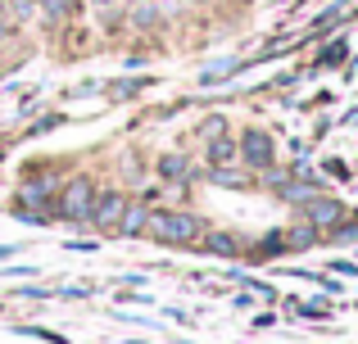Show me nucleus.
I'll list each match as a JSON object with an SVG mask.
<instances>
[{"instance_id":"nucleus-1","label":"nucleus","mask_w":358,"mask_h":344,"mask_svg":"<svg viewBox=\"0 0 358 344\" xmlns=\"http://www.w3.org/2000/svg\"><path fill=\"white\" fill-rule=\"evenodd\" d=\"M150 231H155L159 240H173V245H195L200 240V218H191V213H155V218L145 222Z\"/></svg>"},{"instance_id":"nucleus-2","label":"nucleus","mask_w":358,"mask_h":344,"mask_svg":"<svg viewBox=\"0 0 358 344\" xmlns=\"http://www.w3.org/2000/svg\"><path fill=\"white\" fill-rule=\"evenodd\" d=\"M91 204H96V186H91L87 177H78V181H69V190H64L59 213L64 218H91Z\"/></svg>"},{"instance_id":"nucleus-3","label":"nucleus","mask_w":358,"mask_h":344,"mask_svg":"<svg viewBox=\"0 0 358 344\" xmlns=\"http://www.w3.org/2000/svg\"><path fill=\"white\" fill-rule=\"evenodd\" d=\"M122 209H127V195H118V190H109V195H96V204H91V218L87 222H96V227H118V218H122Z\"/></svg>"},{"instance_id":"nucleus-4","label":"nucleus","mask_w":358,"mask_h":344,"mask_svg":"<svg viewBox=\"0 0 358 344\" xmlns=\"http://www.w3.org/2000/svg\"><path fill=\"white\" fill-rule=\"evenodd\" d=\"M236 150L245 154V163H254V168H268L272 163V141L263 132H245V141L236 145Z\"/></svg>"},{"instance_id":"nucleus-5","label":"nucleus","mask_w":358,"mask_h":344,"mask_svg":"<svg viewBox=\"0 0 358 344\" xmlns=\"http://www.w3.org/2000/svg\"><path fill=\"white\" fill-rule=\"evenodd\" d=\"M145 222H150V209H145V204H127V209H122V218H118V231H122V236H141V231H145Z\"/></svg>"},{"instance_id":"nucleus-6","label":"nucleus","mask_w":358,"mask_h":344,"mask_svg":"<svg viewBox=\"0 0 358 344\" xmlns=\"http://www.w3.org/2000/svg\"><path fill=\"white\" fill-rule=\"evenodd\" d=\"M308 222H317V227H336V222H341V204H336V200H308Z\"/></svg>"},{"instance_id":"nucleus-7","label":"nucleus","mask_w":358,"mask_h":344,"mask_svg":"<svg viewBox=\"0 0 358 344\" xmlns=\"http://www.w3.org/2000/svg\"><path fill=\"white\" fill-rule=\"evenodd\" d=\"M159 172H164L168 181H182V177H186V159H182V154H168V159H159Z\"/></svg>"},{"instance_id":"nucleus-8","label":"nucleus","mask_w":358,"mask_h":344,"mask_svg":"<svg viewBox=\"0 0 358 344\" xmlns=\"http://www.w3.org/2000/svg\"><path fill=\"white\" fill-rule=\"evenodd\" d=\"M204 249H213V254H236V240H231L227 231H213V236L204 240Z\"/></svg>"},{"instance_id":"nucleus-9","label":"nucleus","mask_w":358,"mask_h":344,"mask_svg":"<svg viewBox=\"0 0 358 344\" xmlns=\"http://www.w3.org/2000/svg\"><path fill=\"white\" fill-rule=\"evenodd\" d=\"M231 154H236V145H231V141H213L209 145V163H231Z\"/></svg>"},{"instance_id":"nucleus-10","label":"nucleus","mask_w":358,"mask_h":344,"mask_svg":"<svg viewBox=\"0 0 358 344\" xmlns=\"http://www.w3.org/2000/svg\"><path fill=\"white\" fill-rule=\"evenodd\" d=\"M41 200H45V186H36V181L23 186V204H41Z\"/></svg>"},{"instance_id":"nucleus-11","label":"nucleus","mask_w":358,"mask_h":344,"mask_svg":"<svg viewBox=\"0 0 358 344\" xmlns=\"http://www.w3.org/2000/svg\"><path fill=\"white\" fill-rule=\"evenodd\" d=\"M286 245H295V249H308V245H313V236H308V227H299V231H295V236H290V240H286Z\"/></svg>"},{"instance_id":"nucleus-12","label":"nucleus","mask_w":358,"mask_h":344,"mask_svg":"<svg viewBox=\"0 0 358 344\" xmlns=\"http://www.w3.org/2000/svg\"><path fill=\"white\" fill-rule=\"evenodd\" d=\"M341 59H345V41H336V45H331V50H327V54H322V63H341Z\"/></svg>"},{"instance_id":"nucleus-13","label":"nucleus","mask_w":358,"mask_h":344,"mask_svg":"<svg viewBox=\"0 0 358 344\" xmlns=\"http://www.w3.org/2000/svg\"><path fill=\"white\" fill-rule=\"evenodd\" d=\"M136 23H141V27H150V23H155V9H150V5H145V9H136Z\"/></svg>"},{"instance_id":"nucleus-14","label":"nucleus","mask_w":358,"mask_h":344,"mask_svg":"<svg viewBox=\"0 0 358 344\" xmlns=\"http://www.w3.org/2000/svg\"><path fill=\"white\" fill-rule=\"evenodd\" d=\"M0 36H5V23H0Z\"/></svg>"}]
</instances>
